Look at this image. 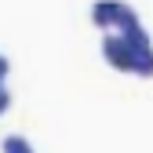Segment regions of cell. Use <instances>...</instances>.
<instances>
[{
    "instance_id": "obj_3",
    "label": "cell",
    "mask_w": 153,
    "mask_h": 153,
    "mask_svg": "<svg viewBox=\"0 0 153 153\" xmlns=\"http://www.w3.org/2000/svg\"><path fill=\"white\" fill-rule=\"evenodd\" d=\"M4 153H33V146H29V139L26 135H4Z\"/></svg>"
},
{
    "instance_id": "obj_2",
    "label": "cell",
    "mask_w": 153,
    "mask_h": 153,
    "mask_svg": "<svg viewBox=\"0 0 153 153\" xmlns=\"http://www.w3.org/2000/svg\"><path fill=\"white\" fill-rule=\"evenodd\" d=\"M120 4H124V0H99V4H91V18L99 26L113 29V22H117V15H120Z\"/></svg>"
},
{
    "instance_id": "obj_6",
    "label": "cell",
    "mask_w": 153,
    "mask_h": 153,
    "mask_svg": "<svg viewBox=\"0 0 153 153\" xmlns=\"http://www.w3.org/2000/svg\"><path fill=\"white\" fill-rule=\"evenodd\" d=\"M7 69H11V62H7V55L0 51V84H4V76H7Z\"/></svg>"
},
{
    "instance_id": "obj_1",
    "label": "cell",
    "mask_w": 153,
    "mask_h": 153,
    "mask_svg": "<svg viewBox=\"0 0 153 153\" xmlns=\"http://www.w3.org/2000/svg\"><path fill=\"white\" fill-rule=\"evenodd\" d=\"M102 51H106L109 66H117V69H131V73H135L139 48L131 44L124 33H117V29H106V36H102Z\"/></svg>"
},
{
    "instance_id": "obj_5",
    "label": "cell",
    "mask_w": 153,
    "mask_h": 153,
    "mask_svg": "<svg viewBox=\"0 0 153 153\" xmlns=\"http://www.w3.org/2000/svg\"><path fill=\"white\" fill-rule=\"evenodd\" d=\"M7 106H11V91H7V88H4V84H0V113H4V109H7Z\"/></svg>"
},
{
    "instance_id": "obj_4",
    "label": "cell",
    "mask_w": 153,
    "mask_h": 153,
    "mask_svg": "<svg viewBox=\"0 0 153 153\" xmlns=\"http://www.w3.org/2000/svg\"><path fill=\"white\" fill-rule=\"evenodd\" d=\"M135 73H142V76H153V44H149V48H139Z\"/></svg>"
}]
</instances>
